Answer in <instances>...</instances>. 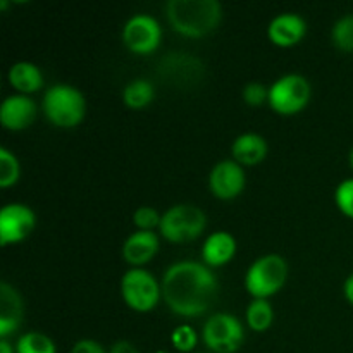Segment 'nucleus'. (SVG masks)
I'll use <instances>...</instances> for the list:
<instances>
[{
    "instance_id": "obj_18",
    "label": "nucleus",
    "mask_w": 353,
    "mask_h": 353,
    "mask_svg": "<svg viewBox=\"0 0 353 353\" xmlns=\"http://www.w3.org/2000/svg\"><path fill=\"white\" fill-rule=\"evenodd\" d=\"M231 154L240 165H257L268 155V141L259 133H243L233 141Z\"/></svg>"
},
{
    "instance_id": "obj_26",
    "label": "nucleus",
    "mask_w": 353,
    "mask_h": 353,
    "mask_svg": "<svg viewBox=\"0 0 353 353\" xmlns=\"http://www.w3.org/2000/svg\"><path fill=\"white\" fill-rule=\"evenodd\" d=\"M171 341L172 345H174L176 350L183 353H190L196 347L199 338H196V333L190 326H179L172 331Z\"/></svg>"
},
{
    "instance_id": "obj_22",
    "label": "nucleus",
    "mask_w": 353,
    "mask_h": 353,
    "mask_svg": "<svg viewBox=\"0 0 353 353\" xmlns=\"http://www.w3.org/2000/svg\"><path fill=\"white\" fill-rule=\"evenodd\" d=\"M16 353H57V347L47 334L30 331L17 340Z\"/></svg>"
},
{
    "instance_id": "obj_23",
    "label": "nucleus",
    "mask_w": 353,
    "mask_h": 353,
    "mask_svg": "<svg viewBox=\"0 0 353 353\" xmlns=\"http://www.w3.org/2000/svg\"><path fill=\"white\" fill-rule=\"evenodd\" d=\"M331 40L340 50L353 52V14H347L334 23Z\"/></svg>"
},
{
    "instance_id": "obj_17",
    "label": "nucleus",
    "mask_w": 353,
    "mask_h": 353,
    "mask_svg": "<svg viewBox=\"0 0 353 353\" xmlns=\"http://www.w3.org/2000/svg\"><path fill=\"white\" fill-rule=\"evenodd\" d=\"M236 254V240L228 231H216L205 240L202 248V261L209 268L226 265Z\"/></svg>"
},
{
    "instance_id": "obj_19",
    "label": "nucleus",
    "mask_w": 353,
    "mask_h": 353,
    "mask_svg": "<svg viewBox=\"0 0 353 353\" xmlns=\"http://www.w3.org/2000/svg\"><path fill=\"white\" fill-rule=\"evenodd\" d=\"M9 83L21 95L34 93L43 86L41 69L33 62H17L9 69Z\"/></svg>"
},
{
    "instance_id": "obj_21",
    "label": "nucleus",
    "mask_w": 353,
    "mask_h": 353,
    "mask_svg": "<svg viewBox=\"0 0 353 353\" xmlns=\"http://www.w3.org/2000/svg\"><path fill=\"white\" fill-rule=\"evenodd\" d=\"M274 321V310L269 300L265 299H254L247 307V323L248 327L255 333H262L271 327Z\"/></svg>"
},
{
    "instance_id": "obj_3",
    "label": "nucleus",
    "mask_w": 353,
    "mask_h": 353,
    "mask_svg": "<svg viewBox=\"0 0 353 353\" xmlns=\"http://www.w3.org/2000/svg\"><path fill=\"white\" fill-rule=\"evenodd\" d=\"M43 112L59 128H76L86 114V100L71 85H54L45 92Z\"/></svg>"
},
{
    "instance_id": "obj_5",
    "label": "nucleus",
    "mask_w": 353,
    "mask_h": 353,
    "mask_svg": "<svg viewBox=\"0 0 353 353\" xmlns=\"http://www.w3.org/2000/svg\"><path fill=\"white\" fill-rule=\"evenodd\" d=\"M207 228V216L200 207L192 203H179L162 214L161 234L172 243H185L196 240Z\"/></svg>"
},
{
    "instance_id": "obj_29",
    "label": "nucleus",
    "mask_w": 353,
    "mask_h": 353,
    "mask_svg": "<svg viewBox=\"0 0 353 353\" xmlns=\"http://www.w3.org/2000/svg\"><path fill=\"white\" fill-rule=\"evenodd\" d=\"M71 353H107V352L103 350V347L99 343V341L79 340L74 343Z\"/></svg>"
},
{
    "instance_id": "obj_4",
    "label": "nucleus",
    "mask_w": 353,
    "mask_h": 353,
    "mask_svg": "<svg viewBox=\"0 0 353 353\" xmlns=\"http://www.w3.org/2000/svg\"><path fill=\"white\" fill-rule=\"evenodd\" d=\"M288 279V264L281 255L269 254L257 259L245 274V288L254 299L276 295Z\"/></svg>"
},
{
    "instance_id": "obj_14",
    "label": "nucleus",
    "mask_w": 353,
    "mask_h": 353,
    "mask_svg": "<svg viewBox=\"0 0 353 353\" xmlns=\"http://www.w3.org/2000/svg\"><path fill=\"white\" fill-rule=\"evenodd\" d=\"M307 33V23L300 14L283 12L269 23L268 37L278 47H293Z\"/></svg>"
},
{
    "instance_id": "obj_28",
    "label": "nucleus",
    "mask_w": 353,
    "mask_h": 353,
    "mask_svg": "<svg viewBox=\"0 0 353 353\" xmlns=\"http://www.w3.org/2000/svg\"><path fill=\"white\" fill-rule=\"evenodd\" d=\"M243 100L245 103H248V105L252 107L262 105L265 100H269V90L265 88L262 83H257V81L248 83V85H245L243 88Z\"/></svg>"
},
{
    "instance_id": "obj_9",
    "label": "nucleus",
    "mask_w": 353,
    "mask_h": 353,
    "mask_svg": "<svg viewBox=\"0 0 353 353\" xmlns=\"http://www.w3.org/2000/svg\"><path fill=\"white\" fill-rule=\"evenodd\" d=\"M162 28L155 17L148 14H134L123 28V41L133 54L147 55L161 45Z\"/></svg>"
},
{
    "instance_id": "obj_6",
    "label": "nucleus",
    "mask_w": 353,
    "mask_h": 353,
    "mask_svg": "<svg viewBox=\"0 0 353 353\" xmlns=\"http://www.w3.org/2000/svg\"><path fill=\"white\" fill-rule=\"evenodd\" d=\"M202 341L214 353L238 352L245 341L243 324L233 314H214L203 324Z\"/></svg>"
},
{
    "instance_id": "obj_2",
    "label": "nucleus",
    "mask_w": 353,
    "mask_h": 353,
    "mask_svg": "<svg viewBox=\"0 0 353 353\" xmlns=\"http://www.w3.org/2000/svg\"><path fill=\"white\" fill-rule=\"evenodd\" d=\"M165 16L176 33L202 38L219 26L223 6L217 0H169Z\"/></svg>"
},
{
    "instance_id": "obj_33",
    "label": "nucleus",
    "mask_w": 353,
    "mask_h": 353,
    "mask_svg": "<svg viewBox=\"0 0 353 353\" xmlns=\"http://www.w3.org/2000/svg\"><path fill=\"white\" fill-rule=\"evenodd\" d=\"M7 6H9V3H7L6 0H2V2H0V9H7Z\"/></svg>"
},
{
    "instance_id": "obj_24",
    "label": "nucleus",
    "mask_w": 353,
    "mask_h": 353,
    "mask_svg": "<svg viewBox=\"0 0 353 353\" xmlns=\"http://www.w3.org/2000/svg\"><path fill=\"white\" fill-rule=\"evenodd\" d=\"M21 174V165L16 155L6 147L0 148V186L9 188L16 185Z\"/></svg>"
},
{
    "instance_id": "obj_32",
    "label": "nucleus",
    "mask_w": 353,
    "mask_h": 353,
    "mask_svg": "<svg viewBox=\"0 0 353 353\" xmlns=\"http://www.w3.org/2000/svg\"><path fill=\"white\" fill-rule=\"evenodd\" d=\"M0 353H16V348L7 340H0Z\"/></svg>"
},
{
    "instance_id": "obj_16",
    "label": "nucleus",
    "mask_w": 353,
    "mask_h": 353,
    "mask_svg": "<svg viewBox=\"0 0 353 353\" xmlns=\"http://www.w3.org/2000/svg\"><path fill=\"white\" fill-rule=\"evenodd\" d=\"M159 247V236L154 231H137L124 241L123 257L133 268H141L155 257Z\"/></svg>"
},
{
    "instance_id": "obj_31",
    "label": "nucleus",
    "mask_w": 353,
    "mask_h": 353,
    "mask_svg": "<svg viewBox=\"0 0 353 353\" xmlns=\"http://www.w3.org/2000/svg\"><path fill=\"white\" fill-rule=\"evenodd\" d=\"M343 292H345V296H347L348 302L353 305V272L350 276L347 278V281H345L343 285Z\"/></svg>"
},
{
    "instance_id": "obj_10",
    "label": "nucleus",
    "mask_w": 353,
    "mask_h": 353,
    "mask_svg": "<svg viewBox=\"0 0 353 353\" xmlns=\"http://www.w3.org/2000/svg\"><path fill=\"white\" fill-rule=\"evenodd\" d=\"M37 217L24 203H9L0 210V243H19L34 230Z\"/></svg>"
},
{
    "instance_id": "obj_20",
    "label": "nucleus",
    "mask_w": 353,
    "mask_h": 353,
    "mask_svg": "<svg viewBox=\"0 0 353 353\" xmlns=\"http://www.w3.org/2000/svg\"><path fill=\"white\" fill-rule=\"evenodd\" d=\"M155 88L148 79L138 78L128 83L123 90V100L131 109H143L154 100Z\"/></svg>"
},
{
    "instance_id": "obj_34",
    "label": "nucleus",
    "mask_w": 353,
    "mask_h": 353,
    "mask_svg": "<svg viewBox=\"0 0 353 353\" xmlns=\"http://www.w3.org/2000/svg\"><path fill=\"white\" fill-rule=\"evenodd\" d=\"M350 165H352V169H353V148H352V152H350Z\"/></svg>"
},
{
    "instance_id": "obj_8",
    "label": "nucleus",
    "mask_w": 353,
    "mask_h": 353,
    "mask_svg": "<svg viewBox=\"0 0 353 353\" xmlns=\"http://www.w3.org/2000/svg\"><path fill=\"white\" fill-rule=\"evenodd\" d=\"M309 81L300 74H286L276 79L269 88V105L274 112L293 116L303 110L310 100Z\"/></svg>"
},
{
    "instance_id": "obj_13",
    "label": "nucleus",
    "mask_w": 353,
    "mask_h": 353,
    "mask_svg": "<svg viewBox=\"0 0 353 353\" xmlns=\"http://www.w3.org/2000/svg\"><path fill=\"white\" fill-rule=\"evenodd\" d=\"M37 117V103L28 95H10L0 105V123L6 130L21 131L33 124Z\"/></svg>"
},
{
    "instance_id": "obj_25",
    "label": "nucleus",
    "mask_w": 353,
    "mask_h": 353,
    "mask_svg": "<svg viewBox=\"0 0 353 353\" xmlns=\"http://www.w3.org/2000/svg\"><path fill=\"white\" fill-rule=\"evenodd\" d=\"M334 202L338 209L353 219V178L343 179L334 192Z\"/></svg>"
},
{
    "instance_id": "obj_12",
    "label": "nucleus",
    "mask_w": 353,
    "mask_h": 353,
    "mask_svg": "<svg viewBox=\"0 0 353 353\" xmlns=\"http://www.w3.org/2000/svg\"><path fill=\"white\" fill-rule=\"evenodd\" d=\"M245 181V171L236 161L217 162L209 176L210 192L221 200L236 199L243 192Z\"/></svg>"
},
{
    "instance_id": "obj_7",
    "label": "nucleus",
    "mask_w": 353,
    "mask_h": 353,
    "mask_svg": "<svg viewBox=\"0 0 353 353\" xmlns=\"http://www.w3.org/2000/svg\"><path fill=\"white\" fill-rule=\"evenodd\" d=\"M121 295L126 305L137 312H148L155 309L162 296V288L148 271L133 268L124 272L121 279Z\"/></svg>"
},
{
    "instance_id": "obj_30",
    "label": "nucleus",
    "mask_w": 353,
    "mask_h": 353,
    "mask_svg": "<svg viewBox=\"0 0 353 353\" xmlns=\"http://www.w3.org/2000/svg\"><path fill=\"white\" fill-rule=\"evenodd\" d=\"M110 353H138V350L130 343V341L121 340V341H116V343L112 345Z\"/></svg>"
},
{
    "instance_id": "obj_27",
    "label": "nucleus",
    "mask_w": 353,
    "mask_h": 353,
    "mask_svg": "<svg viewBox=\"0 0 353 353\" xmlns=\"http://www.w3.org/2000/svg\"><path fill=\"white\" fill-rule=\"evenodd\" d=\"M162 216H159L157 210L152 207H140L134 210L133 223L138 228V231H152L154 228L161 226Z\"/></svg>"
},
{
    "instance_id": "obj_11",
    "label": "nucleus",
    "mask_w": 353,
    "mask_h": 353,
    "mask_svg": "<svg viewBox=\"0 0 353 353\" xmlns=\"http://www.w3.org/2000/svg\"><path fill=\"white\" fill-rule=\"evenodd\" d=\"M159 74L164 79H168L171 85L181 86H193L199 83L203 76V65L196 57L183 52H172L165 55L159 64Z\"/></svg>"
},
{
    "instance_id": "obj_1",
    "label": "nucleus",
    "mask_w": 353,
    "mask_h": 353,
    "mask_svg": "<svg viewBox=\"0 0 353 353\" xmlns=\"http://www.w3.org/2000/svg\"><path fill=\"white\" fill-rule=\"evenodd\" d=\"M162 299L174 314L196 317L212 307L219 292L216 274L203 262L181 261L169 265L161 283Z\"/></svg>"
},
{
    "instance_id": "obj_15",
    "label": "nucleus",
    "mask_w": 353,
    "mask_h": 353,
    "mask_svg": "<svg viewBox=\"0 0 353 353\" xmlns=\"http://www.w3.org/2000/svg\"><path fill=\"white\" fill-rule=\"evenodd\" d=\"M23 314V299L17 290L9 283H0V338L2 340H7V336L19 330Z\"/></svg>"
}]
</instances>
